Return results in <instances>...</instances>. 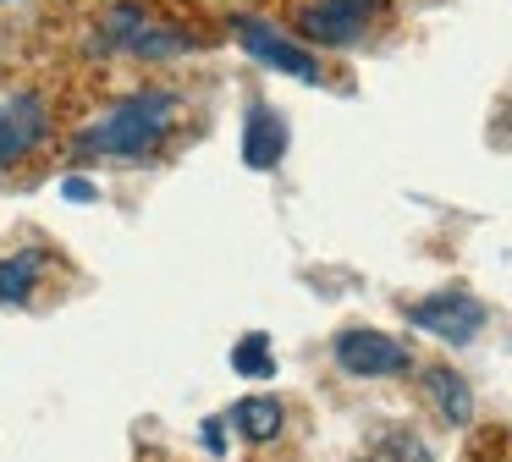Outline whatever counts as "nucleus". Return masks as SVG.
Masks as SVG:
<instances>
[{
  "label": "nucleus",
  "mask_w": 512,
  "mask_h": 462,
  "mask_svg": "<svg viewBox=\"0 0 512 462\" xmlns=\"http://www.w3.org/2000/svg\"><path fill=\"white\" fill-rule=\"evenodd\" d=\"M232 369L248 374V380H265V374H276V358H270V341L265 336H243L232 347Z\"/></svg>",
  "instance_id": "11"
},
{
  "label": "nucleus",
  "mask_w": 512,
  "mask_h": 462,
  "mask_svg": "<svg viewBox=\"0 0 512 462\" xmlns=\"http://www.w3.org/2000/svg\"><path fill=\"white\" fill-rule=\"evenodd\" d=\"M408 319L419 330H430L435 341H446V347H468V341L485 330V303L468 297V292H435V297H424V303H413Z\"/></svg>",
  "instance_id": "2"
},
{
  "label": "nucleus",
  "mask_w": 512,
  "mask_h": 462,
  "mask_svg": "<svg viewBox=\"0 0 512 462\" xmlns=\"http://www.w3.org/2000/svg\"><path fill=\"white\" fill-rule=\"evenodd\" d=\"M380 0H314L303 11V33L320 44H353L364 33V22L375 17Z\"/></svg>",
  "instance_id": "5"
},
{
  "label": "nucleus",
  "mask_w": 512,
  "mask_h": 462,
  "mask_svg": "<svg viewBox=\"0 0 512 462\" xmlns=\"http://www.w3.org/2000/svg\"><path fill=\"white\" fill-rule=\"evenodd\" d=\"M45 138V105L34 94H17L12 105L0 110V165H12L17 154H28Z\"/></svg>",
  "instance_id": "6"
},
{
  "label": "nucleus",
  "mask_w": 512,
  "mask_h": 462,
  "mask_svg": "<svg viewBox=\"0 0 512 462\" xmlns=\"http://www.w3.org/2000/svg\"><path fill=\"white\" fill-rule=\"evenodd\" d=\"M336 363L347 374H358V380H375V374H402L413 358L402 341L380 336V330H342L336 336Z\"/></svg>",
  "instance_id": "4"
},
{
  "label": "nucleus",
  "mask_w": 512,
  "mask_h": 462,
  "mask_svg": "<svg viewBox=\"0 0 512 462\" xmlns=\"http://www.w3.org/2000/svg\"><path fill=\"white\" fill-rule=\"evenodd\" d=\"M127 50L133 55H177V50H193V39L177 33V28H155V22H144V28L127 39Z\"/></svg>",
  "instance_id": "10"
},
{
  "label": "nucleus",
  "mask_w": 512,
  "mask_h": 462,
  "mask_svg": "<svg viewBox=\"0 0 512 462\" xmlns=\"http://www.w3.org/2000/svg\"><path fill=\"white\" fill-rule=\"evenodd\" d=\"M204 446H210L215 457L226 451V429H221V418H210V424H204Z\"/></svg>",
  "instance_id": "14"
},
{
  "label": "nucleus",
  "mask_w": 512,
  "mask_h": 462,
  "mask_svg": "<svg viewBox=\"0 0 512 462\" xmlns=\"http://www.w3.org/2000/svg\"><path fill=\"white\" fill-rule=\"evenodd\" d=\"M430 396H435V407L446 413V424H468V418H474V391H468L463 374L430 369Z\"/></svg>",
  "instance_id": "9"
},
{
  "label": "nucleus",
  "mask_w": 512,
  "mask_h": 462,
  "mask_svg": "<svg viewBox=\"0 0 512 462\" xmlns=\"http://www.w3.org/2000/svg\"><path fill=\"white\" fill-rule=\"evenodd\" d=\"M237 28V44H243L254 61H265V66H276V72H287V77H303V83H314L320 77V61H314L303 44H292L287 33H276L270 22H259V17H237L232 22Z\"/></svg>",
  "instance_id": "3"
},
{
  "label": "nucleus",
  "mask_w": 512,
  "mask_h": 462,
  "mask_svg": "<svg viewBox=\"0 0 512 462\" xmlns=\"http://www.w3.org/2000/svg\"><path fill=\"white\" fill-rule=\"evenodd\" d=\"M171 116H177V99L160 94V88H144L127 105H116L111 116H100V127H89L78 138V154H116V160H138L149 154L160 138L171 132Z\"/></svg>",
  "instance_id": "1"
},
{
  "label": "nucleus",
  "mask_w": 512,
  "mask_h": 462,
  "mask_svg": "<svg viewBox=\"0 0 512 462\" xmlns=\"http://www.w3.org/2000/svg\"><path fill=\"white\" fill-rule=\"evenodd\" d=\"M61 193H67V198H72V204H89V198H94V193H100V187H94V182H89V176H67V182H61Z\"/></svg>",
  "instance_id": "13"
},
{
  "label": "nucleus",
  "mask_w": 512,
  "mask_h": 462,
  "mask_svg": "<svg viewBox=\"0 0 512 462\" xmlns=\"http://www.w3.org/2000/svg\"><path fill=\"white\" fill-rule=\"evenodd\" d=\"M281 418H287V413H281L276 396H243V402L232 407V424L243 429L248 440H276L281 435Z\"/></svg>",
  "instance_id": "8"
},
{
  "label": "nucleus",
  "mask_w": 512,
  "mask_h": 462,
  "mask_svg": "<svg viewBox=\"0 0 512 462\" xmlns=\"http://www.w3.org/2000/svg\"><path fill=\"white\" fill-rule=\"evenodd\" d=\"M281 154H287V121L270 105H254L248 110V127H243V160L254 171H276Z\"/></svg>",
  "instance_id": "7"
},
{
  "label": "nucleus",
  "mask_w": 512,
  "mask_h": 462,
  "mask_svg": "<svg viewBox=\"0 0 512 462\" xmlns=\"http://www.w3.org/2000/svg\"><path fill=\"white\" fill-rule=\"evenodd\" d=\"M34 270H39L34 253H23V259H0V303H23L28 286H34Z\"/></svg>",
  "instance_id": "12"
}]
</instances>
